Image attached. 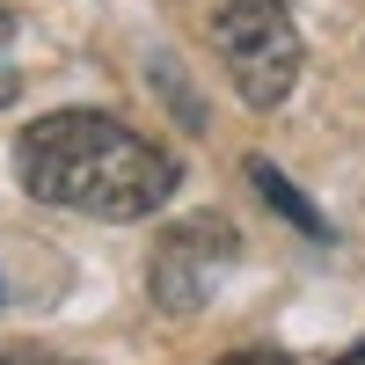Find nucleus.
<instances>
[{"mask_svg": "<svg viewBox=\"0 0 365 365\" xmlns=\"http://www.w3.org/2000/svg\"><path fill=\"white\" fill-rule=\"evenodd\" d=\"M249 182H256V190H263L270 205H278V212H285V220H292L299 234H314V241L329 234V220H322V212H314L307 197H299V190H292V182H285L278 168H270V161H249Z\"/></svg>", "mask_w": 365, "mask_h": 365, "instance_id": "obj_4", "label": "nucleus"}, {"mask_svg": "<svg viewBox=\"0 0 365 365\" xmlns=\"http://www.w3.org/2000/svg\"><path fill=\"white\" fill-rule=\"evenodd\" d=\"M22 365H58V358H22Z\"/></svg>", "mask_w": 365, "mask_h": 365, "instance_id": "obj_9", "label": "nucleus"}, {"mask_svg": "<svg viewBox=\"0 0 365 365\" xmlns=\"http://www.w3.org/2000/svg\"><path fill=\"white\" fill-rule=\"evenodd\" d=\"M336 365H365V344H358V351H344V358H336Z\"/></svg>", "mask_w": 365, "mask_h": 365, "instance_id": "obj_7", "label": "nucleus"}, {"mask_svg": "<svg viewBox=\"0 0 365 365\" xmlns=\"http://www.w3.org/2000/svg\"><path fill=\"white\" fill-rule=\"evenodd\" d=\"M15 175L37 205L88 220H146L175 197V161L103 110H51L15 139Z\"/></svg>", "mask_w": 365, "mask_h": 365, "instance_id": "obj_1", "label": "nucleus"}, {"mask_svg": "<svg viewBox=\"0 0 365 365\" xmlns=\"http://www.w3.org/2000/svg\"><path fill=\"white\" fill-rule=\"evenodd\" d=\"M0 365H8V358H0Z\"/></svg>", "mask_w": 365, "mask_h": 365, "instance_id": "obj_10", "label": "nucleus"}, {"mask_svg": "<svg viewBox=\"0 0 365 365\" xmlns=\"http://www.w3.org/2000/svg\"><path fill=\"white\" fill-rule=\"evenodd\" d=\"M8 103H15V73L0 66V110H8Z\"/></svg>", "mask_w": 365, "mask_h": 365, "instance_id": "obj_6", "label": "nucleus"}, {"mask_svg": "<svg viewBox=\"0 0 365 365\" xmlns=\"http://www.w3.org/2000/svg\"><path fill=\"white\" fill-rule=\"evenodd\" d=\"M227 256H234V234L212 227V220L161 234V249H154V299H161V307H175V314L205 307L212 285H220V263H227Z\"/></svg>", "mask_w": 365, "mask_h": 365, "instance_id": "obj_3", "label": "nucleus"}, {"mask_svg": "<svg viewBox=\"0 0 365 365\" xmlns=\"http://www.w3.org/2000/svg\"><path fill=\"white\" fill-rule=\"evenodd\" d=\"M212 51L249 110H278L299 81V29L278 0H227L212 22Z\"/></svg>", "mask_w": 365, "mask_h": 365, "instance_id": "obj_2", "label": "nucleus"}, {"mask_svg": "<svg viewBox=\"0 0 365 365\" xmlns=\"http://www.w3.org/2000/svg\"><path fill=\"white\" fill-rule=\"evenodd\" d=\"M8 29H15V15H8V8H0V37H8Z\"/></svg>", "mask_w": 365, "mask_h": 365, "instance_id": "obj_8", "label": "nucleus"}, {"mask_svg": "<svg viewBox=\"0 0 365 365\" xmlns=\"http://www.w3.org/2000/svg\"><path fill=\"white\" fill-rule=\"evenodd\" d=\"M220 365H292L285 351H234V358H220Z\"/></svg>", "mask_w": 365, "mask_h": 365, "instance_id": "obj_5", "label": "nucleus"}]
</instances>
